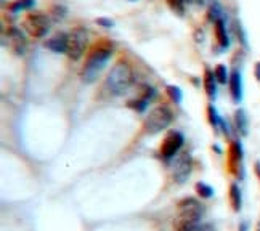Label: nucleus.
<instances>
[{"mask_svg":"<svg viewBox=\"0 0 260 231\" xmlns=\"http://www.w3.org/2000/svg\"><path fill=\"white\" fill-rule=\"evenodd\" d=\"M132 84H134L132 66L125 59H119L106 76V87L109 90V93H113L116 96L124 95L130 90Z\"/></svg>","mask_w":260,"mask_h":231,"instance_id":"f257e3e1","label":"nucleus"},{"mask_svg":"<svg viewBox=\"0 0 260 231\" xmlns=\"http://www.w3.org/2000/svg\"><path fill=\"white\" fill-rule=\"evenodd\" d=\"M113 55V48L108 47L105 44L95 45L92 50L88 52L85 64L82 68V80L87 84H92L96 80L100 73L103 71L106 63L109 61V58Z\"/></svg>","mask_w":260,"mask_h":231,"instance_id":"f03ea898","label":"nucleus"},{"mask_svg":"<svg viewBox=\"0 0 260 231\" xmlns=\"http://www.w3.org/2000/svg\"><path fill=\"white\" fill-rule=\"evenodd\" d=\"M201 215H203V207L201 203L193 197H186L180 201L177 207V217L174 222L175 231H188L198 225H201Z\"/></svg>","mask_w":260,"mask_h":231,"instance_id":"7ed1b4c3","label":"nucleus"},{"mask_svg":"<svg viewBox=\"0 0 260 231\" xmlns=\"http://www.w3.org/2000/svg\"><path fill=\"white\" fill-rule=\"evenodd\" d=\"M172 111L167 106H156L153 108L145 119V132L148 135H156L166 130L172 122Z\"/></svg>","mask_w":260,"mask_h":231,"instance_id":"20e7f679","label":"nucleus"},{"mask_svg":"<svg viewBox=\"0 0 260 231\" xmlns=\"http://www.w3.org/2000/svg\"><path fill=\"white\" fill-rule=\"evenodd\" d=\"M23 26L27 31V34L34 37V39H41L44 37L48 29H50V19L47 18V15L41 13V12H34V13H27Z\"/></svg>","mask_w":260,"mask_h":231,"instance_id":"39448f33","label":"nucleus"},{"mask_svg":"<svg viewBox=\"0 0 260 231\" xmlns=\"http://www.w3.org/2000/svg\"><path fill=\"white\" fill-rule=\"evenodd\" d=\"M87 45V32L82 27H76L68 34V45H66V55L77 61L81 59Z\"/></svg>","mask_w":260,"mask_h":231,"instance_id":"423d86ee","label":"nucleus"},{"mask_svg":"<svg viewBox=\"0 0 260 231\" xmlns=\"http://www.w3.org/2000/svg\"><path fill=\"white\" fill-rule=\"evenodd\" d=\"M182 146H183V135L180 132H171L162 142L161 156L164 159H171L180 151V148H182Z\"/></svg>","mask_w":260,"mask_h":231,"instance_id":"0eeeda50","label":"nucleus"},{"mask_svg":"<svg viewBox=\"0 0 260 231\" xmlns=\"http://www.w3.org/2000/svg\"><path fill=\"white\" fill-rule=\"evenodd\" d=\"M230 93L233 96V102L235 103H239L243 98V82H241V73L238 71V69H233L232 73H230Z\"/></svg>","mask_w":260,"mask_h":231,"instance_id":"6e6552de","label":"nucleus"},{"mask_svg":"<svg viewBox=\"0 0 260 231\" xmlns=\"http://www.w3.org/2000/svg\"><path fill=\"white\" fill-rule=\"evenodd\" d=\"M66 45H68V34L64 32H56L45 42V47L48 50H52L53 53H66Z\"/></svg>","mask_w":260,"mask_h":231,"instance_id":"1a4fd4ad","label":"nucleus"},{"mask_svg":"<svg viewBox=\"0 0 260 231\" xmlns=\"http://www.w3.org/2000/svg\"><path fill=\"white\" fill-rule=\"evenodd\" d=\"M8 39H10V47H12L16 53H24V45H26V42H24V37H23V34L18 31L16 27H12L8 31Z\"/></svg>","mask_w":260,"mask_h":231,"instance_id":"9d476101","label":"nucleus"},{"mask_svg":"<svg viewBox=\"0 0 260 231\" xmlns=\"http://www.w3.org/2000/svg\"><path fill=\"white\" fill-rule=\"evenodd\" d=\"M214 31H215V37H217V42L222 48H226L230 45V39L226 34V26H225V19H218V21L214 23Z\"/></svg>","mask_w":260,"mask_h":231,"instance_id":"9b49d317","label":"nucleus"},{"mask_svg":"<svg viewBox=\"0 0 260 231\" xmlns=\"http://www.w3.org/2000/svg\"><path fill=\"white\" fill-rule=\"evenodd\" d=\"M204 90L211 100L215 98V95H217V79H215L214 71H211V69H206V73H204Z\"/></svg>","mask_w":260,"mask_h":231,"instance_id":"f8f14e48","label":"nucleus"},{"mask_svg":"<svg viewBox=\"0 0 260 231\" xmlns=\"http://www.w3.org/2000/svg\"><path fill=\"white\" fill-rule=\"evenodd\" d=\"M235 124H236V128L238 132L241 135H247V127H249V120H247V116L243 109H238L235 113Z\"/></svg>","mask_w":260,"mask_h":231,"instance_id":"ddd939ff","label":"nucleus"},{"mask_svg":"<svg viewBox=\"0 0 260 231\" xmlns=\"http://www.w3.org/2000/svg\"><path fill=\"white\" fill-rule=\"evenodd\" d=\"M241 159H243V148L238 142H233L232 146H230V164L235 169V166L241 162Z\"/></svg>","mask_w":260,"mask_h":231,"instance_id":"4468645a","label":"nucleus"},{"mask_svg":"<svg viewBox=\"0 0 260 231\" xmlns=\"http://www.w3.org/2000/svg\"><path fill=\"white\" fill-rule=\"evenodd\" d=\"M230 203H232L233 210H236V212L241 209V191H239L238 185L230 186Z\"/></svg>","mask_w":260,"mask_h":231,"instance_id":"2eb2a0df","label":"nucleus"},{"mask_svg":"<svg viewBox=\"0 0 260 231\" xmlns=\"http://www.w3.org/2000/svg\"><path fill=\"white\" fill-rule=\"evenodd\" d=\"M34 0H15L13 4H10L8 8H10V12H13V13H18V12H21V10H29V8H32L34 7Z\"/></svg>","mask_w":260,"mask_h":231,"instance_id":"dca6fc26","label":"nucleus"},{"mask_svg":"<svg viewBox=\"0 0 260 231\" xmlns=\"http://www.w3.org/2000/svg\"><path fill=\"white\" fill-rule=\"evenodd\" d=\"M214 74H215V79H217V82H218V84H226L228 80H230V74H228L226 68H225L223 64H218V66L215 68Z\"/></svg>","mask_w":260,"mask_h":231,"instance_id":"f3484780","label":"nucleus"},{"mask_svg":"<svg viewBox=\"0 0 260 231\" xmlns=\"http://www.w3.org/2000/svg\"><path fill=\"white\" fill-rule=\"evenodd\" d=\"M167 95L171 96V100L177 105L182 103V100H183L182 90H180L178 87H175V85H167Z\"/></svg>","mask_w":260,"mask_h":231,"instance_id":"a211bd4d","label":"nucleus"},{"mask_svg":"<svg viewBox=\"0 0 260 231\" xmlns=\"http://www.w3.org/2000/svg\"><path fill=\"white\" fill-rule=\"evenodd\" d=\"M207 18L211 19V21H218V19H222V8H220L218 4H212L211 7H209V12H207Z\"/></svg>","mask_w":260,"mask_h":231,"instance_id":"6ab92c4d","label":"nucleus"},{"mask_svg":"<svg viewBox=\"0 0 260 231\" xmlns=\"http://www.w3.org/2000/svg\"><path fill=\"white\" fill-rule=\"evenodd\" d=\"M207 114H209V122H211L212 127H218V125H222L223 120L218 117V113H217V109L211 105L207 108Z\"/></svg>","mask_w":260,"mask_h":231,"instance_id":"aec40b11","label":"nucleus"},{"mask_svg":"<svg viewBox=\"0 0 260 231\" xmlns=\"http://www.w3.org/2000/svg\"><path fill=\"white\" fill-rule=\"evenodd\" d=\"M167 4H169V7H171V10L174 13L183 16V13H185V2H183V0H167Z\"/></svg>","mask_w":260,"mask_h":231,"instance_id":"412c9836","label":"nucleus"},{"mask_svg":"<svg viewBox=\"0 0 260 231\" xmlns=\"http://www.w3.org/2000/svg\"><path fill=\"white\" fill-rule=\"evenodd\" d=\"M196 191H198V194L201 196V197H212V194H214V189L209 186V185H206V183H198L196 185Z\"/></svg>","mask_w":260,"mask_h":231,"instance_id":"4be33fe9","label":"nucleus"},{"mask_svg":"<svg viewBox=\"0 0 260 231\" xmlns=\"http://www.w3.org/2000/svg\"><path fill=\"white\" fill-rule=\"evenodd\" d=\"M146 105H148V102L145 98H138V100H132V102H128V106L137 109V111H143V109L146 108Z\"/></svg>","mask_w":260,"mask_h":231,"instance_id":"5701e85b","label":"nucleus"},{"mask_svg":"<svg viewBox=\"0 0 260 231\" xmlns=\"http://www.w3.org/2000/svg\"><path fill=\"white\" fill-rule=\"evenodd\" d=\"M140 92H142V98H145L146 102H149V100H151L153 95H154V88H153V87H149V85H143Z\"/></svg>","mask_w":260,"mask_h":231,"instance_id":"b1692460","label":"nucleus"},{"mask_svg":"<svg viewBox=\"0 0 260 231\" xmlns=\"http://www.w3.org/2000/svg\"><path fill=\"white\" fill-rule=\"evenodd\" d=\"M96 23L98 24H102V26H105V27H113V21H111V19H108V18H98L96 19Z\"/></svg>","mask_w":260,"mask_h":231,"instance_id":"393cba45","label":"nucleus"},{"mask_svg":"<svg viewBox=\"0 0 260 231\" xmlns=\"http://www.w3.org/2000/svg\"><path fill=\"white\" fill-rule=\"evenodd\" d=\"M53 10H55V19H59V18H63V16H64V12H66V10H64L63 7H55Z\"/></svg>","mask_w":260,"mask_h":231,"instance_id":"a878e982","label":"nucleus"},{"mask_svg":"<svg viewBox=\"0 0 260 231\" xmlns=\"http://www.w3.org/2000/svg\"><path fill=\"white\" fill-rule=\"evenodd\" d=\"M188 231H211V226H207V225H198V226L188 229Z\"/></svg>","mask_w":260,"mask_h":231,"instance_id":"bb28decb","label":"nucleus"},{"mask_svg":"<svg viewBox=\"0 0 260 231\" xmlns=\"http://www.w3.org/2000/svg\"><path fill=\"white\" fill-rule=\"evenodd\" d=\"M254 73H255V77H257V80L260 82V61L255 64V69H254Z\"/></svg>","mask_w":260,"mask_h":231,"instance_id":"cd10ccee","label":"nucleus"},{"mask_svg":"<svg viewBox=\"0 0 260 231\" xmlns=\"http://www.w3.org/2000/svg\"><path fill=\"white\" fill-rule=\"evenodd\" d=\"M183 2H185V4H186V2H188V4H193V2H196V4H203V0H183Z\"/></svg>","mask_w":260,"mask_h":231,"instance_id":"c85d7f7f","label":"nucleus"},{"mask_svg":"<svg viewBox=\"0 0 260 231\" xmlns=\"http://www.w3.org/2000/svg\"><path fill=\"white\" fill-rule=\"evenodd\" d=\"M255 172H257V175H258V178H260V162L255 164Z\"/></svg>","mask_w":260,"mask_h":231,"instance_id":"c756f323","label":"nucleus"},{"mask_svg":"<svg viewBox=\"0 0 260 231\" xmlns=\"http://www.w3.org/2000/svg\"><path fill=\"white\" fill-rule=\"evenodd\" d=\"M241 231H247V225H246V223L241 225Z\"/></svg>","mask_w":260,"mask_h":231,"instance_id":"7c9ffc66","label":"nucleus"},{"mask_svg":"<svg viewBox=\"0 0 260 231\" xmlns=\"http://www.w3.org/2000/svg\"><path fill=\"white\" fill-rule=\"evenodd\" d=\"M130 2H134V0H130Z\"/></svg>","mask_w":260,"mask_h":231,"instance_id":"2f4dec72","label":"nucleus"}]
</instances>
